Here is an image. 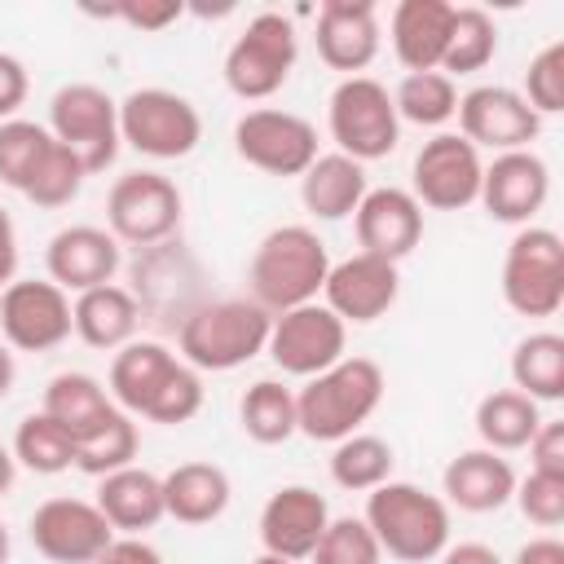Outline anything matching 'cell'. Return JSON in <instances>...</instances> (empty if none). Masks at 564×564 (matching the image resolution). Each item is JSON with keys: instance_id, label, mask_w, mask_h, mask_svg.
<instances>
[{"instance_id": "1f68e13d", "label": "cell", "mask_w": 564, "mask_h": 564, "mask_svg": "<svg viewBox=\"0 0 564 564\" xmlns=\"http://www.w3.org/2000/svg\"><path fill=\"white\" fill-rule=\"evenodd\" d=\"M511 383L516 392L542 401H560L564 397V335L555 330H533L516 344L511 352Z\"/></svg>"}, {"instance_id": "cb8c5ba5", "label": "cell", "mask_w": 564, "mask_h": 564, "mask_svg": "<svg viewBox=\"0 0 564 564\" xmlns=\"http://www.w3.org/2000/svg\"><path fill=\"white\" fill-rule=\"evenodd\" d=\"M516 467L494 454V449H463L445 463V476H441V494H445V507H458L467 516H489V511H502L516 494Z\"/></svg>"}, {"instance_id": "8d00e7d4", "label": "cell", "mask_w": 564, "mask_h": 564, "mask_svg": "<svg viewBox=\"0 0 564 564\" xmlns=\"http://www.w3.org/2000/svg\"><path fill=\"white\" fill-rule=\"evenodd\" d=\"M13 463L35 471V476H62L75 467V441L66 427H57L44 410L40 414H26L13 432Z\"/></svg>"}, {"instance_id": "8992f818", "label": "cell", "mask_w": 564, "mask_h": 564, "mask_svg": "<svg viewBox=\"0 0 564 564\" xmlns=\"http://www.w3.org/2000/svg\"><path fill=\"white\" fill-rule=\"evenodd\" d=\"M326 128L339 154L357 159L361 167L375 159H388L401 141V119L392 106V93L370 75H348L335 84L326 101Z\"/></svg>"}, {"instance_id": "83f0119b", "label": "cell", "mask_w": 564, "mask_h": 564, "mask_svg": "<svg viewBox=\"0 0 564 564\" xmlns=\"http://www.w3.org/2000/svg\"><path fill=\"white\" fill-rule=\"evenodd\" d=\"M234 485L216 463H176L163 476V516L176 524H212L229 511Z\"/></svg>"}, {"instance_id": "e0dca14e", "label": "cell", "mask_w": 564, "mask_h": 564, "mask_svg": "<svg viewBox=\"0 0 564 564\" xmlns=\"http://www.w3.org/2000/svg\"><path fill=\"white\" fill-rule=\"evenodd\" d=\"M31 546L48 564H93L119 533L88 498H48L31 511Z\"/></svg>"}, {"instance_id": "836d02e7", "label": "cell", "mask_w": 564, "mask_h": 564, "mask_svg": "<svg viewBox=\"0 0 564 564\" xmlns=\"http://www.w3.org/2000/svg\"><path fill=\"white\" fill-rule=\"evenodd\" d=\"M392 463H397V454L383 436L352 432V436L335 441V449H330V480L348 494H370L383 480H392Z\"/></svg>"}, {"instance_id": "4fadbf2b", "label": "cell", "mask_w": 564, "mask_h": 564, "mask_svg": "<svg viewBox=\"0 0 564 564\" xmlns=\"http://www.w3.org/2000/svg\"><path fill=\"white\" fill-rule=\"evenodd\" d=\"M485 159L480 150L458 132H436L419 145L410 167V194L419 207L432 212H463L480 198Z\"/></svg>"}, {"instance_id": "4316f807", "label": "cell", "mask_w": 564, "mask_h": 564, "mask_svg": "<svg viewBox=\"0 0 564 564\" xmlns=\"http://www.w3.org/2000/svg\"><path fill=\"white\" fill-rule=\"evenodd\" d=\"M70 326H75V335H79L88 348L119 352L123 344L137 339L141 308H137L132 291H123L119 282H106V286L79 291V295L70 300Z\"/></svg>"}, {"instance_id": "5bb4252c", "label": "cell", "mask_w": 564, "mask_h": 564, "mask_svg": "<svg viewBox=\"0 0 564 564\" xmlns=\"http://www.w3.org/2000/svg\"><path fill=\"white\" fill-rule=\"evenodd\" d=\"M344 348H348V326L322 300L278 313L273 326H269V344H264V352L273 357V366L282 375H291V379L322 375L326 366H335L339 357H348Z\"/></svg>"}, {"instance_id": "d6a6232c", "label": "cell", "mask_w": 564, "mask_h": 564, "mask_svg": "<svg viewBox=\"0 0 564 564\" xmlns=\"http://www.w3.org/2000/svg\"><path fill=\"white\" fill-rule=\"evenodd\" d=\"M238 423L256 445H282L300 432L295 392L282 379H256L238 401Z\"/></svg>"}, {"instance_id": "f6af8a7d", "label": "cell", "mask_w": 564, "mask_h": 564, "mask_svg": "<svg viewBox=\"0 0 564 564\" xmlns=\"http://www.w3.org/2000/svg\"><path fill=\"white\" fill-rule=\"evenodd\" d=\"M533 458V471L542 476H564V423L560 419H542V427L533 432V441L524 445Z\"/></svg>"}, {"instance_id": "60d3db41", "label": "cell", "mask_w": 564, "mask_h": 564, "mask_svg": "<svg viewBox=\"0 0 564 564\" xmlns=\"http://www.w3.org/2000/svg\"><path fill=\"white\" fill-rule=\"evenodd\" d=\"M383 551L361 516H330L322 542L313 546L308 564H379Z\"/></svg>"}, {"instance_id": "277c9868", "label": "cell", "mask_w": 564, "mask_h": 564, "mask_svg": "<svg viewBox=\"0 0 564 564\" xmlns=\"http://www.w3.org/2000/svg\"><path fill=\"white\" fill-rule=\"evenodd\" d=\"M361 520L370 524L383 555L401 564H432L449 546V507L441 494H427L410 480H383L366 494Z\"/></svg>"}, {"instance_id": "7c38bea8", "label": "cell", "mask_w": 564, "mask_h": 564, "mask_svg": "<svg viewBox=\"0 0 564 564\" xmlns=\"http://www.w3.org/2000/svg\"><path fill=\"white\" fill-rule=\"evenodd\" d=\"M234 150L264 176H304L317 159V128L278 106H256L234 123Z\"/></svg>"}, {"instance_id": "8fae6325", "label": "cell", "mask_w": 564, "mask_h": 564, "mask_svg": "<svg viewBox=\"0 0 564 564\" xmlns=\"http://www.w3.org/2000/svg\"><path fill=\"white\" fill-rule=\"evenodd\" d=\"M181 216H185V198L176 181L150 167L123 172L106 194V229L115 234V242L154 247L176 234Z\"/></svg>"}, {"instance_id": "f5cc1de1", "label": "cell", "mask_w": 564, "mask_h": 564, "mask_svg": "<svg viewBox=\"0 0 564 564\" xmlns=\"http://www.w3.org/2000/svg\"><path fill=\"white\" fill-rule=\"evenodd\" d=\"M13 476H18V463H13V454L0 445V498L13 489Z\"/></svg>"}, {"instance_id": "52a82bcc", "label": "cell", "mask_w": 564, "mask_h": 564, "mask_svg": "<svg viewBox=\"0 0 564 564\" xmlns=\"http://www.w3.org/2000/svg\"><path fill=\"white\" fill-rule=\"evenodd\" d=\"M295 22L278 9L256 13L225 53V84L242 101H269L295 70Z\"/></svg>"}, {"instance_id": "74e56055", "label": "cell", "mask_w": 564, "mask_h": 564, "mask_svg": "<svg viewBox=\"0 0 564 564\" xmlns=\"http://www.w3.org/2000/svg\"><path fill=\"white\" fill-rule=\"evenodd\" d=\"M137 445H141L137 419L123 414V410H115L93 436H84V441L75 445V467H79L84 476L101 480V476H110V471H119V467H132Z\"/></svg>"}, {"instance_id": "681fc988", "label": "cell", "mask_w": 564, "mask_h": 564, "mask_svg": "<svg viewBox=\"0 0 564 564\" xmlns=\"http://www.w3.org/2000/svg\"><path fill=\"white\" fill-rule=\"evenodd\" d=\"M511 564H564V542H560V538H551V533L529 538V542L516 551V560H511Z\"/></svg>"}, {"instance_id": "ba28073f", "label": "cell", "mask_w": 564, "mask_h": 564, "mask_svg": "<svg viewBox=\"0 0 564 564\" xmlns=\"http://www.w3.org/2000/svg\"><path fill=\"white\" fill-rule=\"evenodd\" d=\"M119 141L145 159L172 163V159H185L198 150L203 115L189 97H181L172 88H132L119 101Z\"/></svg>"}, {"instance_id": "9c48e42d", "label": "cell", "mask_w": 564, "mask_h": 564, "mask_svg": "<svg viewBox=\"0 0 564 564\" xmlns=\"http://www.w3.org/2000/svg\"><path fill=\"white\" fill-rule=\"evenodd\" d=\"M502 300L520 317H555L564 304V242L546 225H520L502 256Z\"/></svg>"}, {"instance_id": "2e32d148", "label": "cell", "mask_w": 564, "mask_h": 564, "mask_svg": "<svg viewBox=\"0 0 564 564\" xmlns=\"http://www.w3.org/2000/svg\"><path fill=\"white\" fill-rule=\"evenodd\" d=\"M458 137H467L476 150H529V141H538L542 119L533 115V106L520 97V88L507 84H476L458 97Z\"/></svg>"}, {"instance_id": "4dcf8cb0", "label": "cell", "mask_w": 564, "mask_h": 564, "mask_svg": "<svg viewBox=\"0 0 564 564\" xmlns=\"http://www.w3.org/2000/svg\"><path fill=\"white\" fill-rule=\"evenodd\" d=\"M538 427H542L538 401L524 397V392H516V388H498V392H485L476 401V436L494 454L524 449Z\"/></svg>"}, {"instance_id": "b9f144b4", "label": "cell", "mask_w": 564, "mask_h": 564, "mask_svg": "<svg viewBox=\"0 0 564 564\" xmlns=\"http://www.w3.org/2000/svg\"><path fill=\"white\" fill-rule=\"evenodd\" d=\"M520 97L533 106V115H560L564 110V40H551L529 57Z\"/></svg>"}, {"instance_id": "484cf974", "label": "cell", "mask_w": 564, "mask_h": 564, "mask_svg": "<svg viewBox=\"0 0 564 564\" xmlns=\"http://www.w3.org/2000/svg\"><path fill=\"white\" fill-rule=\"evenodd\" d=\"M97 511L106 516V524L119 538H141L145 529H154L163 520V476L145 471V467H119L110 476L97 480Z\"/></svg>"}, {"instance_id": "d590c367", "label": "cell", "mask_w": 564, "mask_h": 564, "mask_svg": "<svg viewBox=\"0 0 564 564\" xmlns=\"http://www.w3.org/2000/svg\"><path fill=\"white\" fill-rule=\"evenodd\" d=\"M498 53V26L485 9L476 4H454V26L445 40V57H441V75H476L494 62Z\"/></svg>"}, {"instance_id": "d4e9b609", "label": "cell", "mask_w": 564, "mask_h": 564, "mask_svg": "<svg viewBox=\"0 0 564 564\" xmlns=\"http://www.w3.org/2000/svg\"><path fill=\"white\" fill-rule=\"evenodd\" d=\"M454 26V4L449 0H401L388 18V40L405 75L414 70H441L445 40Z\"/></svg>"}, {"instance_id": "816d5d0a", "label": "cell", "mask_w": 564, "mask_h": 564, "mask_svg": "<svg viewBox=\"0 0 564 564\" xmlns=\"http://www.w3.org/2000/svg\"><path fill=\"white\" fill-rule=\"evenodd\" d=\"M13 379H18V361H13V348L0 339V397H9Z\"/></svg>"}, {"instance_id": "7402d4cb", "label": "cell", "mask_w": 564, "mask_h": 564, "mask_svg": "<svg viewBox=\"0 0 564 564\" xmlns=\"http://www.w3.org/2000/svg\"><path fill=\"white\" fill-rule=\"evenodd\" d=\"M119 260H123V251H119L115 234L101 229V225H66L44 247L48 282H57L66 295H79V291L115 282Z\"/></svg>"}, {"instance_id": "e575fe53", "label": "cell", "mask_w": 564, "mask_h": 564, "mask_svg": "<svg viewBox=\"0 0 564 564\" xmlns=\"http://www.w3.org/2000/svg\"><path fill=\"white\" fill-rule=\"evenodd\" d=\"M392 106L401 123L445 128L458 110V84L441 70H414V75H401V84L392 88Z\"/></svg>"}, {"instance_id": "603a6c76", "label": "cell", "mask_w": 564, "mask_h": 564, "mask_svg": "<svg viewBox=\"0 0 564 564\" xmlns=\"http://www.w3.org/2000/svg\"><path fill=\"white\" fill-rule=\"evenodd\" d=\"M313 40H317V57L330 70H344V79L361 75L379 57V44H383L379 9L370 0H326L317 9Z\"/></svg>"}, {"instance_id": "44dd1931", "label": "cell", "mask_w": 564, "mask_h": 564, "mask_svg": "<svg viewBox=\"0 0 564 564\" xmlns=\"http://www.w3.org/2000/svg\"><path fill=\"white\" fill-rule=\"evenodd\" d=\"M352 229H357V247L366 256L401 264L419 247V238H423V207L414 203L410 189L379 185V189H366V198L357 203Z\"/></svg>"}, {"instance_id": "7dc6e473", "label": "cell", "mask_w": 564, "mask_h": 564, "mask_svg": "<svg viewBox=\"0 0 564 564\" xmlns=\"http://www.w3.org/2000/svg\"><path fill=\"white\" fill-rule=\"evenodd\" d=\"M93 564H163V555L145 538H115Z\"/></svg>"}, {"instance_id": "f35d334b", "label": "cell", "mask_w": 564, "mask_h": 564, "mask_svg": "<svg viewBox=\"0 0 564 564\" xmlns=\"http://www.w3.org/2000/svg\"><path fill=\"white\" fill-rule=\"evenodd\" d=\"M48 145H53V132L44 123H31V119L0 123V185L22 194L40 167V159L48 154Z\"/></svg>"}, {"instance_id": "f907efd6", "label": "cell", "mask_w": 564, "mask_h": 564, "mask_svg": "<svg viewBox=\"0 0 564 564\" xmlns=\"http://www.w3.org/2000/svg\"><path fill=\"white\" fill-rule=\"evenodd\" d=\"M441 564H502V555L485 542H458L441 551Z\"/></svg>"}, {"instance_id": "11a10c76", "label": "cell", "mask_w": 564, "mask_h": 564, "mask_svg": "<svg viewBox=\"0 0 564 564\" xmlns=\"http://www.w3.org/2000/svg\"><path fill=\"white\" fill-rule=\"evenodd\" d=\"M256 564H295V560H278V555H260Z\"/></svg>"}, {"instance_id": "3957f363", "label": "cell", "mask_w": 564, "mask_h": 564, "mask_svg": "<svg viewBox=\"0 0 564 564\" xmlns=\"http://www.w3.org/2000/svg\"><path fill=\"white\" fill-rule=\"evenodd\" d=\"M383 392H388V379H383L379 361L339 357L322 375L304 379V388L295 392V423L308 441L335 445V441L361 432V423L379 410Z\"/></svg>"}, {"instance_id": "30bf717a", "label": "cell", "mask_w": 564, "mask_h": 564, "mask_svg": "<svg viewBox=\"0 0 564 564\" xmlns=\"http://www.w3.org/2000/svg\"><path fill=\"white\" fill-rule=\"evenodd\" d=\"M44 128L53 132V141H62L84 163L88 176L106 172L115 163L119 145H123L119 141V101L106 88L84 84V79L79 84H62L53 93Z\"/></svg>"}, {"instance_id": "5b68a950", "label": "cell", "mask_w": 564, "mask_h": 564, "mask_svg": "<svg viewBox=\"0 0 564 564\" xmlns=\"http://www.w3.org/2000/svg\"><path fill=\"white\" fill-rule=\"evenodd\" d=\"M269 326L273 317L251 300H212V304H198L185 313L181 322V361L194 366L198 375L212 370V375H225V370H238L247 366L251 357L264 352L269 344Z\"/></svg>"}, {"instance_id": "7a4b0ae2", "label": "cell", "mask_w": 564, "mask_h": 564, "mask_svg": "<svg viewBox=\"0 0 564 564\" xmlns=\"http://www.w3.org/2000/svg\"><path fill=\"white\" fill-rule=\"evenodd\" d=\"M326 273H330V251L317 238V229L278 225L251 251L247 291L269 317H278L286 308L313 304L322 295V286H326Z\"/></svg>"}, {"instance_id": "d6986e66", "label": "cell", "mask_w": 564, "mask_h": 564, "mask_svg": "<svg viewBox=\"0 0 564 564\" xmlns=\"http://www.w3.org/2000/svg\"><path fill=\"white\" fill-rule=\"evenodd\" d=\"M551 194V167L533 150H507L485 163L480 176V207L502 225H533V216L546 207Z\"/></svg>"}, {"instance_id": "ac0fdd59", "label": "cell", "mask_w": 564, "mask_h": 564, "mask_svg": "<svg viewBox=\"0 0 564 564\" xmlns=\"http://www.w3.org/2000/svg\"><path fill=\"white\" fill-rule=\"evenodd\" d=\"M401 295V273L397 264L352 251L348 260L330 264L326 286H322V304L344 322V326H370L379 322Z\"/></svg>"}, {"instance_id": "c3c4849f", "label": "cell", "mask_w": 564, "mask_h": 564, "mask_svg": "<svg viewBox=\"0 0 564 564\" xmlns=\"http://www.w3.org/2000/svg\"><path fill=\"white\" fill-rule=\"evenodd\" d=\"M13 278H18V229H13V216L0 207V295Z\"/></svg>"}, {"instance_id": "6da1fadb", "label": "cell", "mask_w": 564, "mask_h": 564, "mask_svg": "<svg viewBox=\"0 0 564 564\" xmlns=\"http://www.w3.org/2000/svg\"><path fill=\"white\" fill-rule=\"evenodd\" d=\"M110 401L132 414L163 427H181L203 410V379L194 366H185L167 344L159 339H132L110 357L106 375Z\"/></svg>"}, {"instance_id": "ffe728a7", "label": "cell", "mask_w": 564, "mask_h": 564, "mask_svg": "<svg viewBox=\"0 0 564 564\" xmlns=\"http://www.w3.org/2000/svg\"><path fill=\"white\" fill-rule=\"evenodd\" d=\"M326 524H330V507H326V498L317 489H308V485H282L260 507V524L256 529H260L264 555L308 564V555L322 542Z\"/></svg>"}, {"instance_id": "ab89813d", "label": "cell", "mask_w": 564, "mask_h": 564, "mask_svg": "<svg viewBox=\"0 0 564 564\" xmlns=\"http://www.w3.org/2000/svg\"><path fill=\"white\" fill-rule=\"evenodd\" d=\"M84 181H88L84 163H79V159H75V154H70L62 141H53V145H48V154L40 159L35 176L26 181L22 198H31L35 207L53 212V207H66V203H75V198H79V189H84Z\"/></svg>"}, {"instance_id": "9a60e30c", "label": "cell", "mask_w": 564, "mask_h": 564, "mask_svg": "<svg viewBox=\"0 0 564 564\" xmlns=\"http://www.w3.org/2000/svg\"><path fill=\"white\" fill-rule=\"evenodd\" d=\"M75 335L70 295L48 278H13L0 295V339L18 352H53Z\"/></svg>"}, {"instance_id": "f546056e", "label": "cell", "mask_w": 564, "mask_h": 564, "mask_svg": "<svg viewBox=\"0 0 564 564\" xmlns=\"http://www.w3.org/2000/svg\"><path fill=\"white\" fill-rule=\"evenodd\" d=\"M40 410H44L57 427H66L70 441L79 445V441L93 436L119 405L110 401V392H106L101 379H93V375H84V370H62V375L48 379Z\"/></svg>"}, {"instance_id": "bcb514c9", "label": "cell", "mask_w": 564, "mask_h": 564, "mask_svg": "<svg viewBox=\"0 0 564 564\" xmlns=\"http://www.w3.org/2000/svg\"><path fill=\"white\" fill-rule=\"evenodd\" d=\"M31 93V75L13 53H0V123L18 119V110L26 106Z\"/></svg>"}, {"instance_id": "ee69618b", "label": "cell", "mask_w": 564, "mask_h": 564, "mask_svg": "<svg viewBox=\"0 0 564 564\" xmlns=\"http://www.w3.org/2000/svg\"><path fill=\"white\" fill-rule=\"evenodd\" d=\"M181 13H185L181 0H123V4L106 9V18H119V22H128L132 31H145V35L172 26Z\"/></svg>"}, {"instance_id": "f1b7e54d", "label": "cell", "mask_w": 564, "mask_h": 564, "mask_svg": "<svg viewBox=\"0 0 564 564\" xmlns=\"http://www.w3.org/2000/svg\"><path fill=\"white\" fill-rule=\"evenodd\" d=\"M366 167L339 150L317 154L308 163V172L300 176V203L308 216L317 220H348L357 212V203L366 198Z\"/></svg>"}, {"instance_id": "7bdbcfd3", "label": "cell", "mask_w": 564, "mask_h": 564, "mask_svg": "<svg viewBox=\"0 0 564 564\" xmlns=\"http://www.w3.org/2000/svg\"><path fill=\"white\" fill-rule=\"evenodd\" d=\"M511 502L520 507V516L538 529H560L564 524V476H542L529 471L524 480H516Z\"/></svg>"}, {"instance_id": "db71d44e", "label": "cell", "mask_w": 564, "mask_h": 564, "mask_svg": "<svg viewBox=\"0 0 564 564\" xmlns=\"http://www.w3.org/2000/svg\"><path fill=\"white\" fill-rule=\"evenodd\" d=\"M0 564H9V529H4V520H0Z\"/></svg>"}]
</instances>
